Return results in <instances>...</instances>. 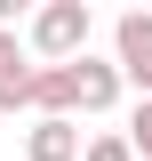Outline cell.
Segmentation results:
<instances>
[{
	"mask_svg": "<svg viewBox=\"0 0 152 161\" xmlns=\"http://www.w3.org/2000/svg\"><path fill=\"white\" fill-rule=\"evenodd\" d=\"M88 32H96L88 0H48L32 16V57L40 64H72V57H88Z\"/></svg>",
	"mask_w": 152,
	"mask_h": 161,
	"instance_id": "6da1fadb",
	"label": "cell"
},
{
	"mask_svg": "<svg viewBox=\"0 0 152 161\" xmlns=\"http://www.w3.org/2000/svg\"><path fill=\"white\" fill-rule=\"evenodd\" d=\"M112 64H120V89L152 97V8H128L112 24Z\"/></svg>",
	"mask_w": 152,
	"mask_h": 161,
	"instance_id": "7a4b0ae2",
	"label": "cell"
},
{
	"mask_svg": "<svg viewBox=\"0 0 152 161\" xmlns=\"http://www.w3.org/2000/svg\"><path fill=\"white\" fill-rule=\"evenodd\" d=\"M120 105V64L112 57H72V113H112Z\"/></svg>",
	"mask_w": 152,
	"mask_h": 161,
	"instance_id": "3957f363",
	"label": "cell"
},
{
	"mask_svg": "<svg viewBox=\"0 0 152 161\" xmlns=\"http://www.w3.org/2000/svg\"><path fill=\"white\" fill-rule=\"evenodd\" d=\"M32 105L40 121H72V64H32Z\"/></svg>",
	"mask_w": 152,
	"mask_h": 161,
	"instance_id": "277c9868",
	"label": "cell"
},
{
	"mask_svg": "<svg viewBox=\"0 0 152 161\" xmlns=\"http://www.w3.org/2000/svg\"><path fill=\"white\" fill-rule=\"evenodd\" d=\"M24 97H32V57L16 32H0V113H16Z\"/></svg>",
	"mask_w": 152,
	"mask_h": 161,
	"instance_id": "5b68a950",
	"label": "cell"
},
{
	"mask_svg": "<svg viewBox=\"0 0 152 161\" xmlns=\"http://www.w3.org/2000/svg\"><path fill=\"white\" fill-rule=\"evenodd\" d=\"M24 161H80V129L72 121H32L24 129Z\"/></svg>",
	"mask_w": 152,
	"mask_h": 161,
	"instance_id": "8992f818",
	"label": "cell"
},
{
	"mask_svg": "<svg viewBox=\"0 0 152 161\" xmlns=\"http://www.w3.org/2000/svg\"><path fill=\"white\" fill-rule=\"evenodd\" d=\"M128 153H136V161H152V97L136 105V121H128Z\"/></svg>",
	"mask_w": 152,
	"mask_h": 161,
	"instance_id": "52a82bcc",
	"label": "cell"
},
{
	"mask_svg": "<svg viewBox=\"0 0 152 161\" xmlns=\"http://www.w3.org/2000/svg\"><path fill=\"white\" fill-rule=\"evenodd\" d=\"M80 161H136V153H128V137H88Z\"/></svg>",
	"mask_w": 152,
	"mask_h": 161,
	"instance_id": "ba28073f",
	"label": "cell"
}]
</instances>
